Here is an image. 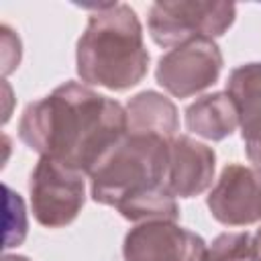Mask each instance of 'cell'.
<instances>
[{"instance_id":"6da1fadb","label":"cell","mask_w":261,"mask_h":261,"mask_svg":"<svg viewBox=\"0 0 261 261\" xmlns=\"http://www.w3.org/2000/svg\"><path fill=\"white\" fill-rule=\"evenodd\" d=\"M126 133V108L77 82L27 104L18 120V139L31 151L86 175Z\"/></svg>"},{"instance_id":"7a4b0ae2","label":"cell","mask_w":261,"mask_h":261,"mask_svg":"<svg viewBox=\"0 0 261 261\" xmlns=\"http://www.w3.org/2000/svg\"><path fill=\"white\" fill-rule=\"evenodd\" d=\"M149 69V51L137 12L124 2L96 8L77 39L75 71L86 86L124 92L137 86Z\"/></svg>"},{"instance_id":"3957f363","label":"cell","mask_w":261,"mask_h":261,"mask_svg":"<svg viewBox=\"0 0 261 261\" xmlns=\"http://www.w3.org/2000/svg\"><path fill=\"white\" fill-rule=\"evenodd\" d=\"M167 161L169 139L126 133L90 173L92 200L116 208L128 198L167 188Z\"/></svg>"},{"instance_id":"277c9868","label":"cell","mask_w":261,"mask_h":261,"mask_svg":"<svg viewBox=\"0 0 261 261\" xmlns=\"http://www.w3.org/2000/svg\"><path fill=\"white\" fill-rule=\"evenodd\" d=\"M237 6L222 0H159L147 16L151 39L159 47H179L196 39L222 37L234 22Z\"/></svg>"},{"instance_id":"5b68a950","label":"cell","mask_w":261,"mask_h":261,"mask_svg":"<svg viewBox=\"0 0 261 261\" xmlns=\"http://www.w3.org/2000/svg\"><path fill=\"white\" fill-rule=\"evenodd\" d=\"M29 196L33 216L41 226L63 228L71 224L84 208V173L55 159L41 157L31 171Z\"/></svg>"},{"instance_id":"8992f818","label":"cell","mask_w":261,"mask_h":261,"mask_svg":"<svg viewBox=\"0 0 261 261\" xmlns=\"http://www.w3.org/2000/svg\"><path fill=\"white\" fill-rule=\"evenodd\" d=\"M224 59L212 39H196L173 47L159 57L155 80L175 98H190L214 86L220 77Z\"/></svg>"},{"instance_id":"52a82bcc","label":"cell","mask_w":261,"mask_h":261,"mask_svg":"<svg viewBox=\"0 0 261 261\" xmlns=\"http://www.w3.org/2000/svg\"><path fill=\"white\" fill-rule=\"evenodd\" d=\"M206 241L175 220H151L130 228L122 243L124 261H202Z\"/></svg>"},{"instance_id":"ba28073f","label":"cell","mask_w":261,"mask_h":261,"mask_svg":"<svg viewBox=\"0 0 261 261\" xmlns=\"http://www.w3.org/2000/svg\"><path fill=\"white\" fill-rule=\"evenodd\" d=\"M214 220L224 226H249L261 220V169L228 163L206 198Z\"/></svg>"},{"instance_id":"9c48e42d","label":"cell","mask_w":261,"mask_h":261,"mask_svg":"<svg viewBox=\"0 0 261 261\" xmlns=\"http://www.w3.org/2000/svg\"><path fill=\"white\" fill-rule=\"evenodd\" d=\"M214 151L188 137L175 135L169 139V161L165 186L175 198H194L206 192L214 179Z\"/></svg>"},{"instance_id":"30bf717a","label":"cell","mask_w":261,"mask_h":261,"mask_svg":"<svg viewBox=\"0 0 261 261\" xmlns=\"http://www.w3.org/2000/svg\"><path fill=\"white\" fill-rule=\"evenodd\" d=\"M186 126L202 139L222 141L241 126L239 108L226 92L206 94L186 108Z\"/></svg>"},{"instance_id":"8fae6325","label":"cell","mask_w":261,"mask_h":261,"mask_svg":"<svg viewBox=\"0 0 261 261\" xmlns=\"http://www.w3.org/2000/svg\"><path fill=\"white\" fill-rule=\"evenodd\" d=\"M128 133L139 135H157L163 139H173L179 128V116L175 104L155 92L145 90L135 94L126 104Z\"/></svg>"},{"instance_id":"7c38bea8","label":"cell","mask_w":261,"mask_h":261,"mask_svg":"<svg viewBox=\"0 0 261 261\" xmlns=\"http://www.w3.org/2000/svg\"><path fill=\"white\" fill-rule=\"evenodd\" d=\"M226 94L234 100L241 116V135L261 126V61L234 67L226 82Z\"/></svg>"},{"instance_id":"4fadbf2b","label":"cell","mask_w":261,"mask_h":261,"mask_svg":"<svg viewBox=\"0 0 261 261\" xmlns=\"http://www.w3.org/2000/svg\"><path fill=\"white\" fill-rule=\"evenodd\" d=\"M122 218L130 222H151V220H177L179 206L175 196L167 188H157L147 194L128 198L116 206Z\"/></svg>"},{"instance_id":"5bb4252c","label":"cell","mask_w":261,"mask_h":261,"mask_svg":"<svg viewBox=\"0 0 261 261\" xmlns=\"http://www.w3.org/2000/svg\"><path fill=\"white\" fill-rule=\"evenodd\" d=\"M202 261H253V234L247 230L218 234Z\"/></svg>"},{"instance_id":"9a60e30c","label":"cell","mask_w":261,"mask_h":261,"mask_svg":"<svg viewBox=\"0 0 261 261\" xmlns=\"http://www.w3.org/2000/svg\"><path fill=\"white\" fill-rule=\"evenodd\" d=\"M27 208L18 194L4 186V249L18 247L27 237Z\"/></svg>"},{"instance_id":"2e32d148","label":"cell","mask_w":261,"mask_h":261,"mask_svg":"<svg viewBox=\"0 0 261 261\" xmlns=\"http://www.w3.org/2000/svg\"><path fill=\"white\" fill-rule=\"evenodd\" d=\"M2 73L8 75L20 63V39L6 24H2Z\"/></svg>"},{"instance_id":"e0dca14e","label":"cell","mask_w":261,"mask_h":261,"mask_svg":"<svg viewBox=\"0 0 261 261\" xmlns=\"http://www.w3.org/2000/svg\"><path fill=\"white\" fill-rule=\"evenodd\" d=\"M243 141H245V153L249 157V161L261 169V126L243 135Z\"/></svg>"},{"instance_id":"ac0fdd59","label":"cell","mask_w":261,"mask_h":261,"mask_svg":"<svg viewBox=\"0 0 261 261\" xmlns=\"http://www.w3.org/2000/svg\"><path fill=\"white\" fill-rule=\"evenodd\" d=\"M253 261H261V228L253 234Z\"/></svg>"},{"instance_id":"d6986e66","label":"cell","mask_w":261,"mask_h":261,"mask_svg":"<svg viewBox=\"0 0 261 261\" xmlns=\"http://www.w3.org/2000/svg\"><path fill=\"white\" fill-rule=\"evenodd\" d=\"M2 261H31V259H27L22 255H4Z\"/></svg>"}]
</instances>
